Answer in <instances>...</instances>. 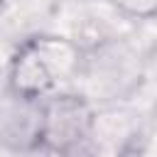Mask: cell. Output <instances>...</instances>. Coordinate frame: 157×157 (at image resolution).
Masks as SVG:
<instances>
[{"label":"cell","instance_id":"cell-6","mask_svg":"<svg viewBox=\"0 0 157 157\" xmlns=\"http://www.w3.org/2000/svg\"><path fill=\"white\" fill-rule=\"evenodd\" d=\"M7 7H10V0H0V20L5 17V12H7Z\"/></svg>","mask_w":157,"mask_h":157},{"label":"cell","instance_id":"cell-3","mask_svg":"<svg viewBox=\"0 0 157 157\" xmlns=\"http://www.w3.org/2000/svg\"><path fill=\"white\" fill-rule=\"evenodd\" d=\"M96 110L78 88H64L42 98L39 152L52 157L86 155L93 137Z\"/></svg>","mask_w":157,"mask_h":157},{"label":"cell","instance_id":"cell-4","mask_svg":"<svg viewBox=\"0 0 157 157\" xmlns=\"http://www.w3.org/2000/svg\"><path fill=\"white\" fill-rule=\"evenodd\" d=\"M42 101L0 88V150L15 155L39 152Z\"/></svg>","mask_w":157,"mask_h":157},{"label":"cell","instance_id":"cell-5","mask_svg":"<svg viewBox=\"0 0 157 157\" xmlns=\"http://www.w3.org/2000/svg\"><path fill=\"white\" fill-rule=\"evenodd\" d=\"M105 2L115 7L123 17L137 22H150L157 15V0H105Z\"/></svg>","mask_w":157,"mask_h":157},{"label":"cell","instance_id":"cell-2","mask_svg":"<svg viewBox=\"0 0 157 157\" xmlns=\"http://www.w3.org/2000/svg\"><path fill=\"white\" fill-rule=\"evenodd\" d=\"M78 81H83L78 91L96 108L118 105L132 98L145 81L140 49L123 37H101L93 44H83Z\"/></svg>","mask_w":157,"mask_h":157},{"label":"cell","instance_id":"cell-1","mask_svg":"<svg viewBox=\"0 0 157 157\" xmlns=\"http://www.w3.org/2000/svg\"><path fill=\"white\" fill-rule=\"evenodd\" d=\"M81 64L83 44L78 39L37 32L12 49L5 69V88L42 101L56 91L71 88V83L78 81Z\"/></svg>","mask_w":157,"mask_h":157}]
</instances>
